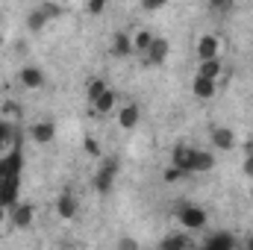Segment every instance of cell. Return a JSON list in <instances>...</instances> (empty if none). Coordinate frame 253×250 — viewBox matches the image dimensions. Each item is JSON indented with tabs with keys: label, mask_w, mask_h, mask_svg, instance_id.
Returning <instances> with one entry per match:
<instances>
[{
	"label": "cell",
	"mask_w": 253,
	"mask_h": 250,
	"mask_svg": "<svg viewBox=\"0 0 253 250\" xmlns=\"http://www.w3.org/2000/svg\"><path fill=\"white\" fill-rule=\"evenodd\" d=\"M177 221L186 227V230H203L206 227V212L194 203H180L177 206Z\"/></svg>",
	"instance_id": "obj_1"
},
{
	"label": "cell",
	"mask_w": 253,
	"mask_h": 250,
	"mask_svg": "<svg viewBox=\"0 0 253 250\" xmlns=\"http://www.w3.org/2000/svg\"><path fill=\"white\" fill-rule=\"evenodd\" d=\"M115 177H118V159L109 156V159H103L100 171L94 174V188H97L100 194H106V191L112 188V183H115Z\"/></svg>",
	"instance_id": "obj_2"
},
{
	"label": "cell",
	"mask_w": 253,
	"mask_h": 250,
	"mask_svg": "<svg viewBox=\"0 0 253 250\" xmlns=\"http://www.w3.org/2000/svg\"><path fill=\"white\" fill-rule=\"evenodd\" d=\"M168 42L165 39H159V36H153V42H150V47L141 53V59H144V65H165V59H168Z\"/></svg>",
	"instance_id": "obj_3"
},
{
	"label": "cell",
	"mask_w": 253,
	"mask_h": 250,
	"mask_svg": "<svg viewBox=\"0 0 253 250\" xmlns=\"http://www.w3.org/2000/svg\"><path fill=\"white\" fill-rule=\"evenodd\" d=\"M33 215H36L33 203H21V200H18V203L9 209V221H12V227H18V230L33 227Z\"/></svg>",
	"instance_id": "obj_4"
},
{
	"label": "cell",
	"mask_w": 253,
	"mask_h": 250,
	"mask_svg": "<svg viewBox=\"0 0 253 250\" xmlns=\"http://www.w3.org/2000/svg\"><path fill=\"white\" fill-rule=\"evenodd\" d=\"M197 59L203 62V59H215V56H221V39L218 36H200L197 39Z\"/></svg>",
	"instance_id": "obj_5"
},
{
	"label": "cell",
	"mask_w": 253,
	"mask_h": 250,
	"mask_svg": "<svg viewBox=\"0 0 253 250\" xmlns=\"http://www.w3.org/2000/svg\"><path fill=\"white\" fill-rule=\"evenodd\" d=\"M191 91H194V97H200V100H212V97H215V91H218V80H209V77L194 74Z\"/></svg>",
	"instance_id": "obj_6"
},
{
	"label": "cell",
	"mask_w": 253,
	"mask_h": 250,
	"mask_svg": "<svg viewBox=\"0 0 253 250\" xmlns=\"http://www.w3.org/2000/svg\"><path fill=\"white\" fill-rule=\"evenodd\" d=\"M18 80H21L24 88H42V85H44V74H42V68H36V65H24V68L18 71Z\"/></svg>",
	"instance_id": "obj_7"
},
{
	"label": "cell",
	"mask_w": 253,
	"mask_h": 250,
	"mask_svg": "<svg viewBox=\"0 0 253 250\" xmlns=\"http://www.w3.org/2000/svg\"><path fill=\"white\" fill-rule=\"evenodd\" d=\"M212 168H215V156L209 150H197L194 147V153H191V174H209Z\"/></svg>",
	"instance_id": "obj_8"
},
{
	"label": "cell",
	"mask_w": 253,
	"mask_h": 250,
	"mask_svg": "<svg viewBox=\"0 0 253 250\" xmlns=\"http://www.w3.org/2000/svg\"><path fill=\"white\" fill-rule=\"evenodd\" d=\"M53 135H56V124H53V121H39V124L30 126V138L39 141V144L53 141Z\"/></svg>",
	"instance_id": "obj_9"
},
{
	"label": "cell",
	"mask_w": 253,
	"mask_h": 250,
	"mask_svg": "<svg viewBox=\"0 0 253 250\" xmlns=\"http://www.w3.org/2000/svg\"><path fill=\"white\" fill-rule=\"evenodd\" d=\"M239 245L230 233H212V236H206L203 239V248L206 250H233Z\"/></svg>",
	"instance_id": "obj_10"
},
{
	"label": "cell",
	"mask_w": 253,
	"mask_h": 250,
	"mask_svg": "<svg viewBox=\"0 0 253 250\" xmlns=\"http://www.w3.org/2000/svg\"><path fill=\"white\" fill-rule=\"evenodd\" d=\"M212 144H215L218 150H233V147H236V132H233L230 126H215V129H212Z\"/></svg>",
	"instance_id": "obj_11"
},
{
	"label": "cell",
	"mask_w": 253,
	"mask_h": 250,
	"mask_svg": "<svg viewBox=\"0 0 253 250\" xmlns=\"http://www.w3.org/2000/svg\"><path fill=\"white\" fill-rule=\"evenodd\" d=\"M138 118H141L138 103H126V106L118 109V124L124 126V129H135V126H138Z\"/></svg>",
	"instance_id": "obj_12"
},
{
	"label": "cell",
	"mask_w": 253,
	"mask_h": 250,
	"mask_svg": "<svg viewBox=\"0 0 253 250\" xmlns=\"http://www.w3.org/2000/svg\"><path fill=\"white\" fill-rule=\"evenodd\" d=\"M56 212H59V218H65V221L77 218L80 206H77V200H74V194H71V191H62V194H59V200H56Z\"/></svg>",
	"instance_id": "obj_13"
},
{
	"label": "cell",
	"mask_w": 253,
	"mask_h": 250,
	"mask_svg": "<svg viewBox=\"0 0 253 250\" xmlns=\"http://www.w3.org/2000/svg\"><path fill=\"white\" fill-rule=\"evenodd\" d=\"M191 153H194V147H189V144H177L174 153H171V165H177V168H183L186 174H191Z\"/></svg>",
	"instance_id": "obj_14"
},
{
	"label": "cell",
	"mask_w": 253,
	"mask_h": 250,
	"mask_svg": "<svg viewBox=\"0 0 253 250\" xmlns=\"http://www.w3.org/2000/svg\"><path fill=\"white\" fill-rule=\"evenodd\" d=\"M115 103H118V94H115L112 88H106V91L91 103V109H94V115H109V112L115 109Z\"/></svg>",
	"instance_id": "obj_15"
},
{
	"label": "cell",
	"mask_w": 253,
	"mask_h": 250,
	"mask_svg": "<svg viewBox=\"0 0 253 250\" xmlns=\"http://www.w3.org/2000/svg\"><path fill=\"white\" fill-rule=\"evenodd\" d=\"M135 47H132V36H126V33H115L112 36V53L115 56H129Z\"/></svg>",
	"instance_id": "obj_16"
},
{
	"label": "cell",
	"mask_w": 253,
	"mask_h": 250,
	"mask_svg": "<svg viewBox=\"0 0 253 250\" xmlns=\"http://www.w3.org/2000/svg\"><path fill=\"white\" fill-rule=\"evenodd\" d=\"M194 242H191L189 236H183V233H171V236H165L162 242H159V248L162 250H180V248H191Z\"/></svg>",
	"instance_id": "obj_17"
},
{
	"label": "cell",
	"mask_w": 253,
	"mask_h": 250,
	"mask_svg": "<svg viewBox=\"0 0 253 250\" xmlns=\"http://www.w3.org/2000/svg\"><path fill=\"white\" fill-rule=\"evenodd\" d=\"M18 141H21L18 129L12 124H6V121H0V150H6V147H12V144H18Z\"/></svg>",
	"instance_id": "obj_18"
},
{
	"label": "cell",
	"mask_w": 253,
	"mask_h": 250,
	"mask_svg": "<svg viewBox=\"0 0 253 250\" xmlns=\"http://www.w3.org/2000/svg\"><path fill=\"white\" fill-rule=\"evenodd\" d=\"M197 74H200V77H209V80H218V77H221V56H215V59H203L200 68H197Z\"/></svg>",
	"instance_id": "obj_19"
},
{
	"label": "cell",
	"mask_w": 253,
	"mask_h": 250,
	"mask_svg": "<svg viewBox=\"0 0 253 250\" xmlns=\"http://www.w3.org/2000/svg\"><path fill=\"white\" fill-rule=\"evenodd\" d=\"M47 21H50V18H47V15H44V9L39 6V9H33V12H30V18H27V27H30L33 33H42Z\"/></svg>",
	"instance_id": "obj_20"
},
{
	"label": "cell",
	"mask_w": 253,
	"mask_h": 250,
	"mask_svg": "<svg viewBox=\"0 0 253 250\" xmlns=\"http://www.w3.org/2000/svg\"><path fill=\"white\" fill-rule=\"evenodd\" d=\"M109 85H106V80H100V77H94V80H88V103H94L103 91H106Z\"/></svg>",
	"instance_id": "obj_21"
},
{
	"label": "cell",
	"mask_w": 253,
	"mask_h": 250,
	"mask_svg": "<svg viewBox=\"0 0 253 250\" xmlns=\"http://www.w3.org/2000/svg\"><path fill=\"white\" fill-rule=\"evenodd\" d=\"M150 42H153V36H150L147 30H141V33H135V36H132V47H135L138 53H144V50L150 47Z\"/></svg>",
	"instance_id": "obj_22"
},
{
	"label": "cell",
	"mask_w": 253,
	"mask_h": 250,
	"mask_svg": "<svg viewBox=\"0 0 253 250\" xmlns=\"http://www.w3.org/2000/svg\"><path fill=\"white\" fill-rule=\"evenodd\" d=\"M183 177H189V174H186L183 168H177V165H168V168H165V174H162V180H165V183H180Z\"/></svg>",
	"instance_id": "obj_23"
},
{
	"label": "cell",
	"mask_w": 253,
	"mask_h": 250,
	"mask_svg": "<svg viewBox=\"0 0 253 250\" xmlns=\"http://www.w3.org/2000/svg\"><path fill=\"white\" fill-rule=\"evenodd\" d=\"M233 3H236V0H209V9H212L215 15H230Z\"/></svg>",
	"instance_id": "obj_24"
},
{
	"label": "cell",
	"mask_w": 253,
	"mask_h": 250,
	"mask_svg": "<svg viewBox=\"0 0 253 250\" xmlns=\"http://www.w3.org/2000/svg\"><path fill=\"white\" fill-rule=\"evenodd\" d=\"M0 112H3V115H15V118H18V115H21V106H18L15 100H6V103L0 106Z\"/></svg>",
	"instance_id": "obj_25"
},
{
	"label": "cell",
	"mask_w": 253,
	"mask_h": 250,
	"mask_svg": "<svg viewBox=\"0 0 253 250\" xmlns=\"http://www.w3.org/2000/svg\"><path fill=\"white\" fill-rule=\"evenodd\" d=\"M42 9H44L47 18H59V15H62V6H59V3H44Z\"/></svg>",
	"instance_id": "obj_26"
},
{
	"label": "cell",
	"mask_w": 253,
	"mask_h": 250,
	"mask_svg": "<svg viewBox=\"0 0 253 250\" xmlns=\"http://www.w3.org/2000/svg\"><path fill=\"white\" fill-rule=\"evenodd\" d=\"M168 0H141V9H147V12H156V9H162Z\"/></svg>",
	"instance_id": "obj_27"
},
{
	"label": "cell",
	"mask_w": 253,
	"mask_h": 250,
	"mask_svg": "<svg viewBox=\"0 0 253 250\" xmlns=\"http://www.w3.org/2000/svg\"><path fill=\"white\" fill-rule=\"evenodd\" d=\"M103 9H106V0H88V12L91 15H100Z\"/></svg>",
	"instance_id": "obj_28"
},
{
	"label": "cell",
	"mask_w": 253,
	"mask_h": 250,
	"mask_svg": "<svg viewBox=\"0 0 253 250\" xmlns=\"http://www.w3.org/2000/svg\"><path fill=\"white\" fill-rule=\"evenodd\" d=\"M85 150H88L91 156H103V153H100V147H97V141H91V138L85 141Z\"/></svg>",
	"instance_id": "obj_29"
},
{
	"label": "cell",
	"mask_w": 253,
	"mask_h": 250,
	"mask_svg": "<svg viewBox=\"0 0 253 250\" xmlns=\"http://www.w3.org/2000/svg\"><path fill=\"white\" fill-rule=\"evenodd\" d=\"M245 174H248V177H253V153H248V156H245Z\"/></svg>",
	"instance_id": "obj_30"
},
{
	"label": "cell",
	"mask_w": 253,
	"mask_h": 250,
	"mask_svg": "<svg viewBox=\"0 0 253 250\" xmlns=\"http://www.w3.org/2000/svg\"><path fill=\"white\" fill-rule=\"evenodd\" d=\"M6 212H9V209H6V206H3V203H0V224H3V221H6Z\"/></svg>",
	"instance_id": "obj_31"
},
{
	"label": "cell",
	"mask_w": 253,
	"mask_h": 250,
	"mask_svg": "<svg viewBox=\"0 0 253 250\" xmlns=\"http://www.w3.org/2000/svg\"><path fill=\"white\" fill-rule=\"evenodd\" d=\"M245 248H248V250H253V239H248V245H245Z\"/></svg>",
	"instance_id": "obj_32"
},
{
	"label": "cell",
	"mask_w": 253,
	"mask_h": 250,
	"mask_svg": "<svg viewBox=\"0 0 253 250\" xmlns=\"http://www.w3.org/2000/svg\"><path fill=\"white\" fill-rule=\"evenodd\" d=\"M248 153H253V144H248Z\"/></svg>",
	"instance_id": "obj_33"
},
{
	"label": "cell",
	"mask_w": 253,
	"mask_h": 250,
	"mask_svg": "<svg viewBox=\"0 0 253 250\" xmlns=\"http://www.w3.org/2000/svg\"><path fill=\"white\" fill-rule=\"evenodd\" d=\"M0 44H3V33H0Z\"/></svg>",
	"instance_id": "obj_34"
},
{
	"label": "cell",
	"mask_w": 253,
	"mask_h": 250,
	"mask_svg": "<svg viewBox=\"0 0 253 250\" xmlns=\"http://www.w3.org/2000/svg\"><path fill=\"white\" fill-rule=\"evenodd\" d=\"M0 21H3V9H0Z\"/></svg>",
	"instance_id": "obj_35"
}]
</instances>
